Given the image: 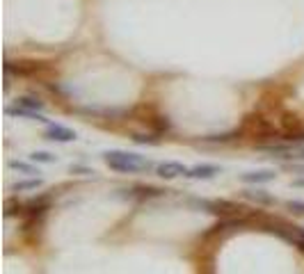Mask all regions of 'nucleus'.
I'll list each match as a JSON object with an SVG mask.
<instances>
[{"mask_svg": "<svg viewBox=\"0 0 304 274\" xmlns=\"http://www.w3.org/2000/svg\"><path fill=\"white\" fill-rule=\"evenodd\" d=\"M35 71H39V64H37V62H28V60H23V62H10L7 60L5 62V73L7 75H30V73H35Z\"/></svg>", "mask_w": 304, "mask_h": 274, "instance_id": "6", "label": "nucleus"}, {"mask_svg": "<svg viewBox=\"0 0 304 274\" xmlns=\"http://www.w3.org/2000/svg\"><path fill=\"white\" fill-rule=\"evenodd\" d=\"M245 197H247V199H252V201H256V204H274V197L272 195H268V192H263V190H245L243 192Z\"/></svg>", "mask_w": 304, "mask_h": 274, "instance_id": "10", "label": "nucleus"}, {"mask_svg": "<svg viewBox=\"0 0 304 274\" xmlns=\"http://www.w3.org/2000/svg\"><path fill=\"white\" fill-rule=\"evenodd\" d=\"M5 115H10V117H21V119H30V121H48L46 119L44 115H41V112H35V110H28V108H23V105H19L16 103L14 108H5Z\"/></svg>", "mask_w": 304, "mask_h": 274, "instance_id": "8", "label": "nucleus"}, {"mask_svg": "<svg viewBox=\"0 0 304 274\" xmlns=\"http://www.w3.org/2000/svg\"><path fill=\"white\" fill-rule=\"evenodd\" d=\"M295 185H297V188H304V178H299V180H295Z\"/></svg>", "mask_w": 304, "mask_h": 274, "instance_id": "20", "label": "nucleus"}, {"mask_svg": "<svg viewBox=\"0 0 304 274\" xmlns=\"http://www.w3.org/2000/svg\"><path fill=\"white\" fill-rule=\"evenodd\" d=\"M103 160L112 171L119 174H140V171H149L154 167L149 158L140 153H128V151H105Z\"/></svg>", "mask_w": 304, "mask_h": 274, "instance_id": "1", "label": "nucleus"}, {"mask_svg": "<svg viewBox=\"0 0 304 274\" xmlns=\"http://www.w3.org/2000/svg\"><path fill=\"white\" fill-rule=\"evenodd\" d=\"M41 188V178L37 176V178H28V180H19V183L12 185V190L14 192H28V190H37Z\"/></svg>", "mask_w": 304, "mask_h": 274, "instance_id": "13", "label": "nucleus"}, {"mask_svg": "<svg viewBox=\"0 0 304 274\" xmlns=\"http://www.w3.org/2000/svg\"><path fill=\"white\" fill-rule=\"evenodd\" d=\"M290 242H293L299 251H304V229H297V226H293V235H290Z\"/></svg>", "mask_w": 304, "mask_h": 274, "instance_id": "16", "label": "nucleus"}, {"mask_svg": "<svg viewBox=\"0 0 304 274\" xmlns=\"http://www.w3.org/2000/svg\"><path fill=\"white\" fill-rule=\"evenodd\" d=\"M234 137H240V130H231V133H222V135H208L204 140L206 142H231Z\"/></svg>", "mask_w": 304, "mask_h": 274, "instance_id": "15", "label": "nucleus"}, {"mask_svg": "<svg viewBox=\"0 0 304 274\" xmlns=\"http://www.w3.org/2000/svg\"><path fill=\"white\" fill-rule=\"evenodd\" d=\"M16 103L28 108V110H35V112H41V110H44V101L37 99V96H21Z\"/></svg>", "mask_w": 304, "mask_h": 274, "instance_id": "11", "label": "nucleus"}, {"mask_svg": "<svg viewBox=\"0 0 304 274\" xmlns=\"http://www.w3.org/2000/svg\"><path fill=\"white\" fill-rule=\"evenodd\" d=\"M277 178V171L274 169H256V171H245L240 174V180L250 185H261V183H270V180Z\"/></svg>", "mask_w": 304, "mask_h": 274, "instance_id": "5", "label": "nucleus"}, {"mask_svg": "<svg viewBox=\"0 0 304 274\" xmlns=\"http://www.w3.org/2000/svg\"><path fill=\"white\" fill-rule=\"evenodd\" d=\"M71 174H78V176H92V174H96L94 169H90V167H80V164H71Z\"/></svg>", "mask_w": 304, "mask_h": 274, "instance_id": "18", "label": "nucleus"}, {"mask_svg": "<svg viewBox=\"0 0 304 274\" xmlns=\"http://www.w3.org/2000/svg\"><path fill=\"white\" fill-rule=\"evenodd\" d=\"M133 140L137 142V144H158V137H146V135H142V133L133 135Z\"/></svg>", "mask_w": 304, "mask_h": 274, "instance_id": "19", "label": "nucleus"}, {"mask_svg": "<svg viewBox=\"0 0 304 274\" xmlns=\"http://www.w3.org/2000/svg\"><path fill=\"white\" fill-rule=\"evenodd\" d=\"M188 167L183 162H174V160H167V162H160L156 167V174L165 180H172V178H179V176H188Z\"/></svg>", "mask_w": 304, "mask_h": 274, "instance_id": "3", "label": "nucleus"}, {"mask_svg": "<svg viewBox=\"0 0 304 274\" xmlns=\"http://www.w3.org/2000/svg\"><path fill=\"white\" fill-rule=\"evenodd\" d=\"M297 158H299V160H304V149L299 151V155H297Z\"/></svg>", "mask_w": 304, "mask_h": 274, "instance_id": "21", "label": "nucleus"}, {"mask_svg": "<svg viewBox=\"0 0 304 274\" xmlns=\"http://www.w3.org/2000/svg\"><path fill=\"white\" fill-rule=\"evenodd\" d=\"M37 162H21V160H10V169H14V171H21V174H25V176H35V174H39V169L35 167Z\"/></svg>", "mask_w": 304, "mask_h": 274, "instance_id": "9", "label": "nucleus"}, {"mask_svg": "<svg viewBox=\"0 0 304 274\" xmlns=\"http://www.w3.org/2000/svg\"><path fill=\"white\" fill-rule=\"evenodd\" d=\"M44 137L48 142H73L78 135H75V130L66 128V126H62V124H48Z\"/></svg>", "mask_w": 304, "mask_h": 274, "instance_id": "4", "label": "nucleus"}, {"mask_svg": "<svg viewBox=\"0 0 304 274\" xmlns=\"http://www.w3.org/2000/svg\"><path fill=\"white\" fill-rule=\"evenodd\" d=\"M163 190L158 188H133L130 190V197H140V199H149V197H160Z\"/></svg>", "mask_w": 304, "mask_h": 274, "instance_id": "14", "label": "nucleus"}, {"mask_svg": "<svg viewBox=\"0 0 304 274\" xmlns=\"http://www.w3.org/2000/svg\"><path fill=\"white\" fill-rule=\"evenodd\" d=\"M286 208H288L293 215H299V217H304V201L290 199V201H286Z\"/></svg>", "mask_w": 304, "mask_h": 274, "instance_id": "17", "label": "nucleus"}, {"mask_svg": "<svg viewBox=\"0 0 304 274\" xmlns=\"http://www.w3.org/2000/svg\"><path fill=\"white\" fill-rule=\"evenodd\" d=\"M240 135H247V137H268V140H274L277 137V130L270 124V119L261 115H250L245 117L243 126H240Z\"/></svg>", "mask_w": 304, "mask_h": 274, "instance_id": "2", "label": "nucleus"}, {"mask_svg": "<svg viewBox=\"0 0 304 274\" xmlns=\"http://www.w3.org/2000/svg\"><path fill=\"white\" fill-rule=\"evenodd\" d=\"M30 160L37 164H55L57 162V155L48 153V151H35V153H30Z\"/></svg>", "mask_w": 304, "mask_h": 274, "instance_id": "12", "label": "nucleus"}, {"mask_svg": "<svg viewBox=\"0 0 304 274\" xmlns=\"http://www.w3.org/2000/svg\"><path fill=\"white\" fill-rule=\"evenodd\" d=\"M219 167L217 164H197V167H192V169L188 171V178H195V180H210L215 178V176L219 174Z\"/></svg>", "mask_w": 304, "mask_h": 274, "instance_id": "7", "label": "nucleus"}]
</instances>
